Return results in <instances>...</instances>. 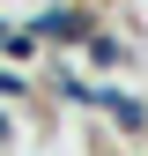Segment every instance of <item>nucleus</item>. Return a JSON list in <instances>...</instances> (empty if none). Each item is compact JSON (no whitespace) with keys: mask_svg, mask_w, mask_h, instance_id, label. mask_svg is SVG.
Listing matches in <instances>:
<instances>
[{"mask_svg":"<svg viewBox=\"0 0 148 156\" xmlns=\"http://www.w3.org/2000/svg\"><path fill=\"white\" fill-rule=\"evenodd\" d=\"M30 37H89V15H82V8H67V0H59V8H45V15L30 23Z\"/></svg>","mask_w":148,"mask_h":156,"instance_id":"f257e3e1","label":"nucleus"},{"mask_svg":"<svg viewBox=\"0 0 148 156\" xmlns=\"http://www.w3.org/2000/svg\"><path fill=\"white\" fill-rule=\"evenodd\" d=\"M96 112H111L126 134H148V104L141 97H119V89H96Z\"/></svg>","mask_w":148,"mask_h":156,"instance_id":"f03ea898","label":"nucleus"},{"mask_svg":"<svg viewBox=\"0 0 148 156\" xmlns=\"http://www.w3.org/2000/svg\"><path fill=\"white\" fill-rule=\"evenodd\" d=\"M89 60H96V67H119L126 45H119V37H89Z\"/></svg>","mask_w":148,"mask_h":156,"instance_id":"7ed1b4c3","label":"nucleus"}]
</instances>
